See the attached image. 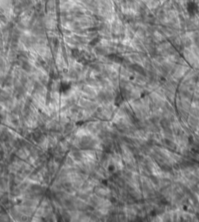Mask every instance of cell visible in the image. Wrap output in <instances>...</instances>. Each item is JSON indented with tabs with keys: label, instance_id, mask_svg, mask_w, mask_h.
Returning a JSON list of instances; mask_svg holds the SVG:
<instances>
[{
	"label": "cell",
	"instance_id": "obj_1",
	"mask_svg": "<svg viewBox=\"0 0 199 222\" xmlns=\"http://www.w3.org/2000/svg\"><path fill=\"white\" fill-rule=\"evenodd\" d=\"M16 156L19 158V159H22V160H26L28 156L30 155V151H27L25 148L21 147L19 148L16 149V151L15 152Z\"/></svg>",
	"mask_w": 199,
	"mask_h": 222
},
{
	"label": "cell",
	"instance_id": "obj_2",
	"mask_svg": "<svg viewBox=\"0 0 199 222\" xmlns=\"http://www.w3.org/2000/svg\"><path fill=\"white\" fill-rule=\"evenodd\" d=\"M70 156L72 158H73L74 161H75L76 163H80V162H83V160H84V156H83V154L82 152V151H78V150H75V151H72L69 154Z\"/></svg>",
	"mask_w": 199,
	"mask_h": 222
},
{
	"label": "cell",
	"instance_id": "obj_3",
	"mask_svg": "<svg viewBox=\"0 0 199 222\" xmlns=\"http://www.w3.org/2000/svg\"><path fill=\"white\" fill-rule=\"evenodd\" d=\"M74 128H75V124L73 122H67L64 125V129H63V132L62 133L64 134H68L72 133V131H73Z\"/></svg>",
	"mask_w": 199,
	"mask_h": 222
},
{
	"label": "cell",
	"instance_id": "obj_4",
	"mask_svg": "<svg viewBox=\"0 0 199 222\" xmlns=\"http://www.w3.org/2000/svg\"><path fill=\"white\" fill-rule=\"evenodd\" d=\"M10 213L11 217L14 219V220L19 219V217H20V215H21V213H20V211H19L18 207H11L10 210Z\"/></svg>",
	"mask_w": 199,
	"mask_h": 222
},
{
	"label": "cell",
	"instance_id": "obj_5",
	"mask_svg": "<svg viewBox=\"0 0 199 222\" xmlns=\"http://www.w3.org/2000/svg\"><path fill=\"white\" fill-rule=\"evenodd\" d=\"M76 165V162L74 161V159L72 158L70 155H68L67 157L66 158V160H65V164H64V167H68V168H69V167H73Z\"/></svg>",
	"mask_w": 199,
	"mask_h": 222
},
{
	"label": "cell",
	"instance_id": "obj_6",
	"mask_svg": "<svg viewBox=\"0 0 199 222\" xmlns=\"http://www.w3.org/2000/svg\"><path fill=\"white\" fill-rule=\"evenodd\" d=\"M11 194H12V196H13V197H20V196L23 195V191H22L21 189H19V187L17 186L16 187L13 188V189H12Z\"/></svg>",
	"mask_w": 199,
	"mask_h": 222
},
{
	"label": "cell",
	"instance_id": "obj_7",
	"mask_svg": "<svg viewBox=\"0 0 199 222\" xmlns=\"http://www.w3.org/2000/svg\"><path fill=\"white\" fill-rule=\"evenodd\" d=\"M2 192H0V197H2Z\"/></svg>",
	"mask_w": 199,
	"mask_h": 222
}]
</instances>
